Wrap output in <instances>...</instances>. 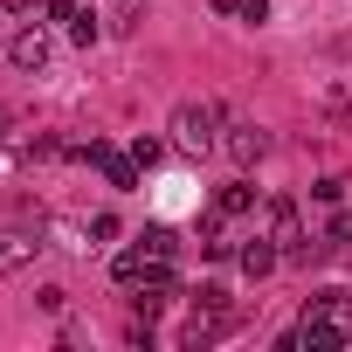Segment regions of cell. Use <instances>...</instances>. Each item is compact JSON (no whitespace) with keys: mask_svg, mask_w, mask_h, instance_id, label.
<instances>
[{"mask_svg":"<svg viewBox=\"0 0 352 352\" xmlns=\"http://www.w3.org/2000/svg\"><path fill=\"white\" fill-rule=\"evenodd\" d=\"M214 124H221V104H194V97H187L180 111H173L166 131H173V145H180V152H214V145H221Z\"/></svg>","mask_w":352,"mask_h":352,"instance_id":"obj_1","label":"cell"},{"mask_svg":"<svg viewBox=\"0 0 352 352\" xmlns=\"http://www.w3.org/2000/svg\"><path fill=\"white\" fill-rule=\"evenodd\" d=\"M221 152H228V159H235V166L249 173L256 159H270V131H263L256 118H235V124L221 131Z\"/></svg>","mask_w":352,"mask_h":352,"instance_id":"obj_2","label":"cell"},{"mask_svg":"<svg viewBox=\"0 0 352 352\" xmlns=\"http://www.w3.org/2000/svg\"><path fill=\"white\" fill-rule=\"evenodd\" d=\"M49 56H56V49H49V35H42V28H21V35L8 42V63H14L21 76H42V69H49Z\"/></svg>","mask_w":352,"mask_h":352,"instance_id":"obj_3","label":"cell"},{"mask_svg":"<svg viewBox=\"0 0 352 352\" xmlns=\"http://www.w3.org/2000/svg\"><path fill=\"white\" fill-rule=\"evenodd\" d=\"M35 249H42V228H0V276L35 263Z\"/></svg>","mask_w":352,"mask_h":352,"instance_id":"obj_4","label":"cell"},{"mask_svg":"<svg viewBox=\"0 0 352 352\" xmlns=\"http://www.w3.org/2000/svg\"><path fill=\"white\" fill-rule=\"evenodd\" d=\"M270 242H276V249H297V242H304V228H297V201H290V194L270 201Z\"/></svg>","mask_w":352,"mask_h":352,"instance_id":"obj_5","label":"cell"},{"mask_svg":"<svg viewBox=\"0 0 352 352\" xmlns=\"http://www.w3.org/2000/svg\"><path fill=\"white\" fill-rule=\"evenodd\" d=\"M56 21L69 28V42H83V49L97 42V14H83V8H76V0H56Z\"/></svg>","mask_w":352,"mask_h":352,"instance_id":"obj_6","label":"cell"},{"mask_svg":"<svg viewBox=\"0 0 352 352\" xmlns=\"http://www.w3.org/2000/svg\"><path fill=\"white\" fill-rule=\"evenodd\" d=\"M214 208H221V214H249V208H256V187H249V180H228V187L214 194Z\"/></svg>","mask_w":352,"mask_h":352,"instance_id":"obj_7","label":"cell"},{"mask_svg":"<svg viewBox=\"0 0 352 352\" xmlns=\"http://www.w3.org/2000/svg\"><path fill=\"white\" fill-rule=\"evenodd\" d=\"M242 270H249V276H270V270H276V249H270V235H256V242L242 249Z\"/></svg>","mask_w":352,"mask_h":352,"instance_id":"obj_8","label":"cell"},{"mask_svg":"<svg viewBox=\"0 0 352 352\" xmlns=\"http://www.w3.org/2000/svg\"><path fill=\"white\" fill-rule=\"evenodd\" d=\"M104 173H111V187H118V194H131V187H138V159H118V152H104Z\"/></svg>","mask_w":352,"mask_h":352,"instance_id":"obj_9","label":"cell"},{"mask_svg":"<svg viewBox=\"0 0 352 352\" xmlns=\"http://www.w3.org/2000/svg\"><path fill=\"white\" fill-rule=\"evenodd\" d=\"M324 242H331V249H345V242H352V214H331V228H324Z\"/></svg>","mask_w":352,"mask_h":352,"instance_id":"obj_10","label":"cell"},{"mask_svg":"<svg viewBox=\"0 0 352 352\" xmlns=\"http://www.w3.org/2000/svg\"><path fill=\"white\" fill-rule=\"evenodd\" d=\"M242 21H270V0H242Z\"/></svg>","mask_w":352,"mask_h":352,"instance_id":"obj_11","label":"cell"},{"mask_svg":"<svg viewBox=\"0 0 352 352\" xmlns=\"http://www.w3.org/2000/svg\"><path fill=\"white\" fill-rule=\"evenodd\" d=\"M8 131H14V111H0V138H8Z\"/></svg>","mask_w":352,"mask_h":352,"instance_id":"obj_12","label":"cell"},{"mask_svg":"<svg viewBox=\"0 0 352 352\" xmlns=\"http://www.w3.org/2000/svg\"><path fill=\"white\" fill-rule=\"evenodd\" d=\"M118 8H138V0H118Z\"/></svg>","mask_w":352,"mask_h":352,"instance_id":"obj_13","label":"cell"}]
</instances>
